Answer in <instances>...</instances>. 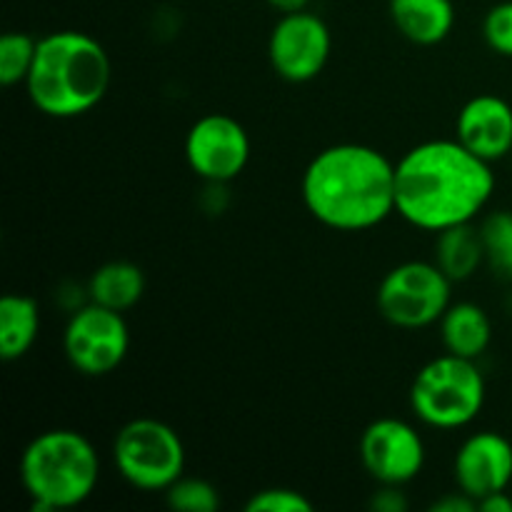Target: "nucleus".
<instances>
[{
  "label": "nucleus",
  "mask_w": 512,
  "mask_h": 512,
  "mask_svg": "<svg viewBox=\"0 0 512 512\" xmlns=\"http://www.w3.org/2000/svg\"><path fill=\"white\" fill-rule=\"evenodd\" d=\"M360 460L380 485H408L423 473V435L400 418L373 420L360 435Z\"/></svg>",
  "instance_id": "9b49d317"
},
{
  "label": "nucleus",
  "mask_w": 512,
  "mask_h": 512,
  "mask_svg": "<svg viewBox=\"0 0 512 512\" xmlns=\"http://www.w3.org/2000/svg\"><path fill=\"white\" fill-rule=\"evenodd\" d=\"M333 50V35L320 15L283 13L268 40V58L275 73L288 83H308L325 70Z\"/></svg>",
  "instance_id": "1a4fd4ad"
},
{
  "label": "nucleus",
  "mask_w": 512,
  "mask_h": 512,
  "mask_svg": "<svg viewBox=\"0 0 512 512\" xmlns=\"http://www.w3.org/2000/svg\"><path fill=\"white\" fill-rule=\"evenodd\" d=\"M453 473L458 488L475 500L508 490L512 483V443L493 430L470 435L455 453Z\"/></svg>",
  "instance_id": "f8f14e48"
},
{
  "label": "nucleus",
  "mask_w": 512,
  "mask_h": 512,
  "mask_svg": "<svg viewBox=\"0 0 512 512\" xmlns=\"http://www.w3.org/2000/svg\"><path fill=\"white\" fill-rule=\"evenodd\" d=\"M98 480V450L78 430H45L20 455V483L38 512L78 508L95 493Z\"/></svg>",
  "instance_id": "20e7f679"
},
{
  "label": "nucleus",
  "mask_w": 512,
  "mask_h": 512,
  "mask_svg": "<svg viewBox=\"0 0 512 512\" xmlns=\"http://www.w3.org/2000/svg\"><path fill=\"white\" fill-rule=\"evenodd\" d=\"M370 508L375 512H405L408 500L403 495V485H380L378 493L370 500Z\"/></svg>",
  "instance_id": "b1692460"
},
{
  "label": "nucleus",
  "mask_w": 512,
  "mask_h": 512,
  "mask_svg": "<svg viewBox=\"0 0 512 512\" xmlns=\"http://www.w3.org/2000/svg\"><path fill=\"white\" fill-rule=\"evenodd\" d=\"M165 500L178 512H215L220 508V493L213 483L185 475L165 490Z\"/></svg>",
  "instance_id": "412c9836"
},
{
  "label": "nucleus",
  "mask_w": 512,
  "mask_h": 512,
  "mask_svg": "<svg viewBox=\"0 0 512 512\" xmlns=\"http://www.w3.org/2000/svg\"><path fill=\"white\" fill-rule=\"evenodd\" d=\"M130 348V330L123 313L88 303L70 315L63 333L68 363L88 378L113 373L120 368Z\"/></svg>",
  "instance_id": "6e6552de"
},
{
  "label": "nucleus",
  "mask_w": 512,
  "mask_h": 512,
  "mask_svg": "<svg viewBox=\"0 0 512 512\" xmlns=\"http://www.w3.org/2000/svg\"><path fill=\"white\" fill-rule=\"evenodd\" d=\"M390 18L398 33L415 45H438L453 33V0H390Z\"/></svg>",
  "instance_id": "4468645a"
},
{
  "label": "nucleus",
  "mask_w": 512,
  "mask_h": 512,
  "mask_svg": "<svg viewBox=\"0 0 512 512\" xmlns=\"http://www.w3.org/2000/svg\"><path fill=\"white\" fill-rule=\"evenodd\" d=\"M38 40L28 33H5L0 38V85H25L33 70Z\"/></svg>",
  "instance_id": "6ab92c4d"
},
{
  "label": "nucleus",
  "mask_w": 512,
  "mask_h": 512,
  "mask_svg": "<svg viewBox=\"0 0 512 512\" xmlns=\"http://www.w3.org/2000/svg\"><path fill=\"white\" fill-rule=\"evenodd\" d=\"M490 165L458 138L415 145L395 163V213L430 233L473 223L495 193Z\"/></svg>",
  "instance_id": "f257e3e1"
},
{
  "label": "nucleus",
  "mask_w": 512,
  "mask_h": 512,
  "mask_svg": "<svg viewBox=\"0 0 512 512\" xmlns=\"http://www.w3.org/2000/svg\"><path fill=\"white\" fill-rule=\"evenodd\" d=\"M40 330L38 303L28 295H3L0 298V358L13 363L28 355Z\"/></svg>",
  "instance_id": "a211bd4d"
},
{
  "label": "nucleus",
  "mask_w": 512,
  "mask_h": 512,
  "mask_svg": "<svg viewBox=\"0 0 512 512\" xmlns=\"http://www.w3.org/2000/svg\"><path fill=\"white\" fill-rule=\"evenodd\" d=\"M485 43L503 58H512V0L493 5L483 23Z\"/></svg>",
  "instance_id": "5701e85b"
},
{
  "label": "nucleus",
  "mask_w": 512,
  "mask_h": 512,
  "mask_svg": "<svg viewBox=\"0 0 512 512\" xmlns=\"http://www.w3.org/2000/svg\"><path fill=\"white\" fill-rule=\"evenodd\" d=\"M485 245V260L498 270L500 275L512 280V213L498 210L490 213L480 225Z\"/></svg>",
  "instance_id": "aec40b11"
},
{
  "label": "nucleus",
  "mask_w": 512,
  "mask_h": 512,
  "mask_svg": "<svg viewBox=\"0 0 512 512\" xmlns=\"http://www.w3.org/2000/svg\"><path fill=\"white\" fill-rule=\"evenodd\" d=\"M113 65L103 45L80 30H58L38 40L25 90L48 118H78L105 98Z\"/></svg>",
  "instance_id": "7ed1b4c3"
},
{
  "label": "nucleus",
  "mask_w": 512,
  "mask_h": 512,
  "mask_svg": "<svg viewBox=\"0 0 512 512\" xmlns=\"http://www.w3.org/2000/svg\"><path fill=\"white\" fill-rule=\"evenodd\" d=\"M113 463L120 478L145 493H165L185 473V445L168 423L135 418L113 440Z\"/></svg>",
  "instance_id": "423d86ee"
},
{
  "label": "nucleus",
  "mask_w": 512,
  "mask_h": 512,
  "mask_svg": "<svg viewBox=\"0 0 512 512\" xmlns=\"http://www.w3.org/2000/svg\"><path fill=\"white\" fill-rule=\"evenodd\" d=\"M185 158L198 178L213 185L230 183L250 160L248 130L225 113L203 115L188 130Z\"/></svg>",
  "instance_id": "9d476101"
},
{
  "label": "nucleus",
  "mask_w": 512,
  "mask_h": 512,
  "mask_svg": "<svg viewBox=\"0 0 512 512\" xmlns=\"http://www.w3.org/2000/svg\"><path fill=\"white\" fill-rule=\"evenodd\" d=\"M248 512H313V503L293 488H265L245 503Z\"/></svg>",
  "instance_id": "4be33fe9"
},
{
  "label": "nucleus",
  "mask_w": 512,
  "mask_h": 512,
  "mask_svg": "<svg viewBox=\"0 0 512 512\" xmlns=\"http://www.w3.org/2000/svg\"><path fill=\"white\" fill-rule=\"evenodd\" d=\"M485 260V245L480 228L473 223L453 225L440 230L435 240V265L448 275L453 283L473 278Z\"/></svg>",
  "instance_id": "dca6fc26"
},
{
  "label": "nucleus",
  "mask_w": 512,
  "mask_h": 512,
  "mask_svg": "<svg viewBox=\"0 0 512 512\" xmlns=\"http://www.w3.org/2000/svg\"><path fill=\"white\" fill-rule=\"evenodd\" d=\"M478 510V500L470 498L468 493L458 488V493H448L445 498L435 500L430 512H475Z\"/></svg>",
  "instance_id": "393cba45"
},
{
  "label": "nucleus",
  "mask_w": 512,
  "mask_h": 512,
  "mask_svg": "<svg viewBox=\"0 0 512 512\" xmlns=\"http://www.w3.org/2000/svg\"><path fill=\"white\" fill-rule=\"evenodd\" d=\"M453 280L425 260H408L388 270L378 285V310L390 325L405 330L440 323L450 308Z\"/></svg>",
  "instance_id": "0eeeda50"
},
{
  "label": "nucleus",
  "mask_w": 512,
  "mask_h": 512,
  "mask_svg": "<svg viewBox=\"0 0 512 512\" xmlns=\"http://www.w3.org/2000/svg\"><path fill=\"white\" fill-rule=\"evenodd\" d=\"M300 193L318 223L343 233L370 230L395 213V163L363 143L330 145L308 163Z\"/></svg>",
  "instance_id": "f03ea898"
},
{
  "label": "nucleus",
  "mask_w": 512,
  "mask_h": 512,
  "mask_svg": "<svg viewBox=\"0 0 512 512\" xmlns=\"http://www.w3.org/2000/svg\"><path fill=\"white\" fill-rule=\"evenodd\" d=\"M478 510L483 512H512V498L508 490H500V493H490L485 498L478 500Z\"/></svg>",
  "instance_id": "a878e982"
},
{
  "label": "nucleus",
  "mask_w": 512,
  "mask_h": 512,
  "mask_svg": "<svg viewBox=\"0 0 512 512\" xmlns=\"http://www.w3.org/2000/svg\"><path fill=\"white\" fill-rule=\"evenodd\" d=\"M455 138L478 158L495 163L512 155V105L500 95H478L460 108Z\"/></svg>",
  "instance_id": "ddd939ff"
},
{
  "label": "nucleus",
  "mask_w": 512,
  "mask_h": 512,
  "mask_svg": "<svg viewBox=\"0 0 512 512\" xmlns=\"http://www.w3.org/2000/svg\"><path fill=\"white\" fill-rule=\"evenodd\" d=\"M145 293V275L130 260H110L100 265L88 283L90 303H98L103 308L125 313L133 308Z\"/></svg>",
  "instance_id": "f3484780"
},
{
  "label": "nucleus",
  "mask_w": 512,
  "mask_h": 512,
  "mask_svg": "<svg viewBox=\"0 0 512 512\" xmlns=\"http://www.w3.org/2000/svg\"><path fill=\"white\" fill-rule=\"evenodd\" d=\"M268 3L280 13H298V10L308 8L310 0H268Z\"/></svg>",
  "instance_id": "bb28decb"
},
{
  "label": "nucleus",
  "mask_w": 512,
  "mask_h": 512,
  "mask_svg": "<svg viewBox=\"0 0 512 512\" xmlns=\"http://www.w3.org/2000/svg\"><path fill=\"white\" fill-rule=\"evenodd\" d=\"M485 395L478 360L445 353L418 370L410 385V408L430 428L458 430L483 413Z\"/></svg>",
  "instance_id": "39448f33"
},
{
  "label": "nucleus",
  "mask_w": 512,
  "mask_h": 512,
  "mask_svg": "<svg viewBox=\"0 0 512 512\" xmlns=\"http://www.w3.org/2000/svg\"><path fill=\"white\" fill-rule=\"evenodd\" d=\"M440 338L445 353L478 360L493 340V323L488 313L475 303H450L440 318Z\"/></svg>",
  "instance_id": "2eb2a0df"
}]
</instances>
